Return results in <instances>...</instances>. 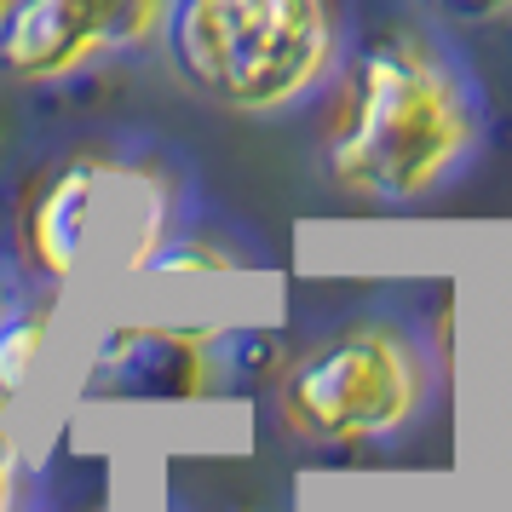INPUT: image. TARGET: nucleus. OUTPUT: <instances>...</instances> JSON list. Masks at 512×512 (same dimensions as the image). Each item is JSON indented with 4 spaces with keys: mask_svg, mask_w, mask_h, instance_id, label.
<instances>
[{
    "mask_svg": "<svg viewBox=\"0 0 512 512\" xmlns=\"http://www.w3.org/2000/svg\"><path fill=\"white\" fill-rule=\"evenodd\" d=\"M472 144L461 81L415 41H380L357 64L340 133L328 144L334 185L369 202H415Z\"/></svg>",
    "mask_w": 512,
    "mask_h": 512,
    "instance_id": "f257e3e1",
    "label": "nucleus"
},
{
    "mask_svg": "<svg viewBox=\"0 0 512 512\" xmlns=\"http://www.w3.org/2000/svg\"><path fill=\"white\" fill-rule=\"evenodd\" d=\"M167 35L190 87L242 116L294 104L334 58L328 0H179Z\"/></svg>",
    "mask_w": 512,
    "mask_h": 512,
    "instance_id": "f03ea898",
    "label": "nucleus"
},
{
    "mask_svg": "<svg viewBox=\"0 0 512 512\" xmlns=\"http://www.w3.org/2000/svg\"><path fill=\"white\" fill-rule=\"evenodd\" d=\"M167 231V185L110 156H75L29 208V259L52 282H116L150 271Z\"/></svg>",
    "mask_w": 512,
    "mask_h": 512,
    "instance_id": "7ed1b4c3",
    "label": "nucleus"
},
{
    "mask_svg": "<svg viewBox=\"0 0 512 512\" xmlns=\"http://www.w3.org/2000/svg\"><path fill=\"white\" fill-rule=\"evenodd\" d=\"M420 397L426 369L409 340H397L392 328H346L282 374L277 409L300 438L363 443L409 426Z\"/></svg>",
    "mask_w": 512,
    "mask_h": 512,
    "instance_id": "20e7f679",
    "label": "nucleus"
},
{
    "mask_svg": "<svg viewBox=\"0 0 512 512\" xmlns=\"http://www.w3.org/2000/svg\"><path fill=\"white\" fill-rule=\"evenodd\" d=\"M173 0H18L0 24V70L58 81L104 52L139 47L167 24Z\"/></svg>",
    "mask_w": 512,
    "mask_h": 512,
    "instance_id": "39448f33",
    "label": "nucleus"
},
{
    "mask_svg": "<svg viewBox=\"0 0 512 512\" xmlns=\"http://www.w3.org/2000/svg\"><path fill=\"white\" fill-rule=\"evenodd\" d=\"M104 392L133 397H202L213 386L208 334L190 328H116L98 351Z\"/></svg>",
    "mask_w": 512,
    "mask_h": 512,
    "instance_id": "423d86ee",
    "label": "nucleus"
},
{
    "mask_svg": "<svg viewBox=\"0 0 512 512\" xmlns=\"http://www.w3.org/2000/svg\"><path fill=\"white\" fill-rule=\"evenodd\" d=\"M47 328H52L47 305H24L18 317H6V323H0V397H18L29 386V374L41 369Z\"/></svg>",
    "mask_w": 512,
    "mask_h": 512,
    "instance_id": "0eeeda50",
    "label": "nucleus"
},
{
    "mask_svg": "<svg viewBox=\"0 0 512 512\" xmlns=\"http://www.w3.org/2000/svg\"><path fill=\"white\" fill-rule=\"evenodd\" d=\"M150 271H162V277H185V271H231V259L208 254V248H196V242H179V248H162V254L150 259Z\"/></svg>",
    "mask_w": 512,
    "mask_h": 512,
    "instance_id": "6e6552de",
    "label": "nucleus"
},
{
    "mask_svg": "<svg viewBox=\"0 0 512 512\" xmlns=\"http://www.w3.org/2000/svg\"><path fill=\"white\" fill-rule=\"evenodd\" d=\"M12 495H18V443H12V426L0 409V512H12Z\"/></svg>",
    "mask_w": 512,
    "mask_h": 512,
    "instance_id": "1a4fd4ad",
    "label": "nucleus"
},
{
    "mask_svg": "<svg viewBox=\"0 0 512 512\" xmlns=\"http://www.w3.org/2000/svg\"><path fill=\"white\" fill-rule=\"evenodd\" d=\"M455 18H466V24H484V18H501L512 0H443Z\"/></svg>",
    "mask_w": 512,
    "mask_h": 512,
    "instance_id": "9d476101",
    "label": "nucleus"
},
{
    "mask_svg": "<svg viewBox=\"0 0 512 512\" xmlns=\"http://www.w3.org/2000/svg\"><path fill=\"white\" fill-rule=\"evenodd\" d=\"M507 328H512V311H507Z\"/></svg>",
    "mask_w": 512,
    "mask_h": 512,
    "instance_id": "9b49d317",
    "label": "nucleus"
}]
</instances>
